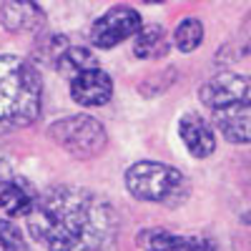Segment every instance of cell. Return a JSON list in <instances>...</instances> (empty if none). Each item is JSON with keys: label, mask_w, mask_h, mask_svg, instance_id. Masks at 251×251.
I'll use <instances>...</instances> for the list:
<instances>
[{"label": "cell", "mask_w": 251, "mask_h": 251, "mask_svg": "<svg viewBox=\"0 0 251 251\" xmlns=\"http://www.w3.org/2000/svg\"><path fill=\"white\" fill-rule=\"evenodd\" d=\"M25 221L30 236L48 251H106L118 228L106 199L71 183L46 188Z\"/></svg>", "instance_id": "1"}, {"label": "cell", "mask_w": 251, "mask_h": 251, "mask_svg": "<svg viewBox=\"0 0 251 251\" xmlns=\"http://www.w3.org/2000/svg\"><path fill=\"white\" fill-rule=\"evenodd\" d=\"M199 96L226 141L251 143V75H214L201 86Z\"/></svg>", "instance_id": "2"}, {"label": "cell", "mask_w": 251, "mask_h": 251, "mask_svg": "<svg viewBox=\"0 0 251 251\" xmlns=\"http://www.w3.org/2000/svg\"><path fill=\"white\" fill-rule=\"evenodd\" d=\"M40 103L38 71L18 55H0V133L30 126L40 116Z\"/></svg>", "instance_id": "3"}, {"label": "cell", "mask_w": 251, "mask_h": 251, "mask_svg": "<svg viewBox=\"0 0 251 251\" xmlns=\"http://www.w3.org/2000/svg\"><path fill=\"white\" fill-rule=\"evenodd\" d=\"M126 188L133 199L163 203V206H178L188 196V181L186 176L158 161H138L126 171Z\"/></svg>", "instance_id": "4"}, {"label": "cell", "mask_w": 251, "mask_h": 251, "mask_svg": "<svg viewBox=\"0 0 251 251\" xmlns=\"http://www.w3.org/2000/svg\"><path fill=\"white\" fill-rule=\"evenodd\" d=\"M48 136L55 146H60L63 151H68L73 158L80 161L100 156L108 143V133L100 126V121L86 113H75L55 121L48 128Z\"/></svg>", "instance_id": "5"}, {"label": "cell", "mask_w": 251, "mask_h": 251, "mask_svg": "<svg viewBox=\"0 0 251 251\" xmlns=\"http://www.w3.org/2000/svg\"><path fill=\"white\" fill-rule=\"evenodd\" d=\"M143 23L136 8L131 5H113L103 13L91 28V43L96 48H116L126 38H136Z\"/></svg>", "instance_id": "6"}, {"label": "cell", "mask_w": 251, "mask_h": 251, "mask_svg": "<svg viewBox=\"0 0 251 251\" xmlns=\"http://www.w3.org/2000/svg\"><path fill=\"white\" fill-rule=\"evenodd\" d=\"M143 251H219L211 239L203 236H181L169 228H146L136 236Z\"/></svg>", "instance_id": "7"}, {"label": "cell", "mask_w": 251, "mask_h": 251, "mask_svg": "<svg viewBox=\"0 0 251 251\" xmlns=\"http://www.w3.org/2000/svg\"><path fill=\"white\" fill-rule=\"evenodd\" d=\"M113 96V80L106 71L93 68L86 71L71 80V98L78 106L96 108V106H106Z\"/></svg>", "instance_id": "8"}, {"label": "cell", "mask_w": 251, "mask_h": 251, "mask_svg": "<svg viewBox=\"0 0 251 251\" xmlns=\"http://www.w3.org/2000/svg\"><path fill=\"white\" fill-rule=\"evenodd\" d=\"M178 136L194 158H208L216 151V136L206 118L199 113H186L178 121Z\"/></svg>", "instance_id": "9"}, {"label": "cell", "mask_w": 251, "mask_h": 251, "mask_svg": "<svg viewBox=\"0 0 251 251\" xmlns=\"http://www.w3.org/2000/svg\"><path fill=\"white\" fill-rule=\"evenodd\" d=\"M0 23L10 33H35L43 28L46 13L30 0H8L0 5Z\"/></svg>", "instance_id": "10"}, {"label": "cell", "mask_w": 251, "mask_h": 251, "mask_svg": "<svg viewBox=\"0 0 251 251\" xmlns=\"http://www.w3.org/2000/svg\"><path fill=\"white\" fill-rule=\"evenodd\" d=\"M38 191L33 188V183L23 176H13L5 188L0 191V211H3L5 216L10 219H18V216H23L28 219L33 214V208L38 203Z\"/></svg>", "instance_id": "11"}, {"label": "cell", "mask_w": 251, "mask_h": 251, "mask_svg": "<svg viewBox=\"0 0 251 251\" xmlns=\"http://www.w3.org/2000/svg\"><path fill=\"white\" fill-rule=\"evenodd\" d=\"M169 53V35L161 25H143L133 40V55L141 60H156Z\"/></svg>", "instance_id": "12"}, {"label": "cell", "mask_w": 251, "mask_h": 251, "mask_svg": "<svg viewBox=\"0 0 251 251\" xmlns=\"http://www.w3.org/2000/svg\"><path fill=\"white\" fill-rule=\"evenodd\" d=\"M98 68V63H96V55L88 50V48H83V46H71L66 53H63V58L58 60V66L55 71H60L63 75H68L71 80L80 73H86V71H93Z\"/></svg>", "instance_id": "13"}, {"label": "cell", "mask_w": 251, "mask_h": 251, "mask_svg": "<svg viewBox=\"0 0 251 251\" xmlns=\"http://www.w3.org/2000/svg\"><path fill=\"white\" fill-rule=\"evenodd\" d=\"M174 40H176V48L181 53L196 50L201 46V40H203V23H201L199 18H183L181 23L176 25Z\"/></svg>", "instance_id": "14"}, {"label": "cell", "mask_w": 251, "mask_h": 251, "mask_svg": "<svg viewBox=\"0 0 251 251\" xmlns=\"http://www.w3.org/2000/svg\"><path fill=\"white\" fill-rule=\"evenodd\" d=\"M71 46L66 43V38L63 35H46L40 38L35 48H33V58L40 63V66H58V60L63 58V53H66Z\"/></svg>", "instance_id": "15"}, {"label": "cell", "mask_w": 251, "mask_h": 251, "mask_svg": "<svg viewBox=\"0 0 251 251\" xmlns=\"http://www.w3.org/2000/svg\"><path fill=\"white\" fill-rule=\"evenodd\" d=\"M0 251H30L20 228L10 221H0Z\"/></svg>", "instance_id": "16"}, {"label": "cell", "mask_w": 251, "mask_h": 251, "mask_svg": "<svg viewBox=\"0 0 251 251\" xmlns=\"http://www.w3.org/2000/svg\"><path fill=\"white\" fill-rule=\"evenodd\" d=\"M13 178V171H10V163L5 158H0V191L5 188V183Z\"/></svg>", "instance_id": "17"}]
</instances>
